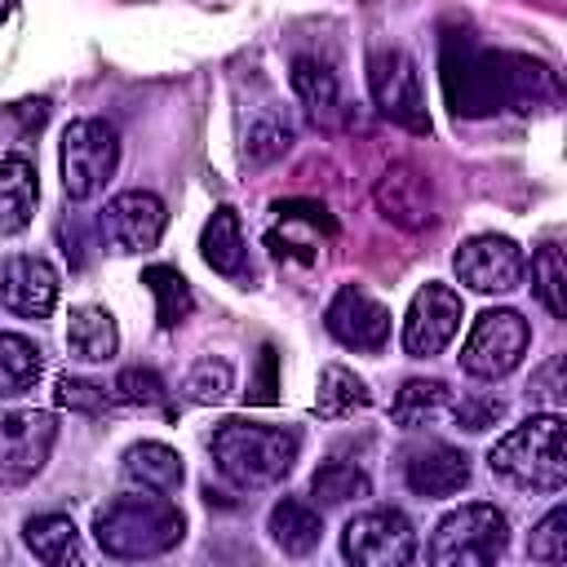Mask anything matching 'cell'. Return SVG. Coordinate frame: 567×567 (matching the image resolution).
<instances>
[{"label": "cell", "mask_w": 567, "mask_h": 567, "mask_svg": "<svg viewBox=\"0 0 567 567\" xmlns=\"http://www.w3.org/2000/svg\"><path fill=\"white\" fill-rule=\"evenodd\" d=\"M447 403H452V390L443 385V381H425V377H412V381H403L399 385V394H394V403H390V421L399 425V430H421V425H434L443 412H447Z\"/></svg>", "instance_id": "26"}, {"label": "cell", "mask_w": 567, "mask_h": 567, "mask_svg": "<svg viewBox=\"0 0 567 567\" xmlns=\"http://www.w3.org/2000/svg\"><path fill=\"white\" fill-rule=\"evenodd\" d=\"M66 350L80 363H106L120 350V328L106 306H75L66 323Z\"/></svg>", "instance_id": "24"}, {"label": "cell", "mask_w": 567, "mask_h": 567, "mask_svg": "<svg viewBox=\"0 0 567 567\" xmlns=\"http://www.w3.org/2000/svg\"><path fill=\"white\" fill-rule=\"evenodd\" d=\"M199 252H204L208 270H217L221 279H235V284H248V279H252L248 248H244V226H239V213H235V208L221 204V208L204 221Z\"/></svg>", "instance_id": "19"}, {"label": "cell", "mask_w": 567, "mask_h": 567, "mask_svg": "<svg viewBox=\"0 0 567 567\" xmlns=\"http://www.w3.org/2000/svg\"><path fill=\"white\" fill-rule=\"evenodd\" d=\"M22 540H27V549H31L40 563H49V567H80V563H84L80 527H75L66 514H35V518H27Z\"/></svg>", "instance_id": "23"}, {"label": "cell", "mask_w": 567, "mask_h": 567, "mask_svg": "<svg viewBox=\"0 0 567 567\" xmlns=\"http://www.w3.org/2000/svg\"><path fill=\"white\" fill-rule=\"evenodd\" d=\"M58 270L35 252H18L0 270V301L22 319H49L58 306Z\"/></svg>", "instance_id": "16"}, {"label": "cell", "mask_w": 567, "mask_h": 567, "mask_svg": "<svg viewBox=\"0 0 567 567\" xmlns=\"http://www.w3.org/2000/svg\"><path fill=\"white\" fill-rule=\"evenodd\" d=\"M487 470L518 492H558L567 483V425L563 412H536L487 452Z\"/></svg>", "instance_id": "4"}, {"label": "cell", "mask_w": 567, "mask_h": 567, "mask_svg": "<svg viewBox=\"0 0 567 567\" xmlns=\"http://www.w3.org/2000/svg\"><path fill=\"white\" fill-rule=\"evenodd\" d=\"M509 545V518L487 505L470 501L439 518L430 536V563L434 567H492Z\"/></svg>", "instance_id": "5"}, {"label": "cell", "mask_w": 567, "mask_h": 567, "mask_svg": "<svg viewBox=\"0 0 567 567\" xmlns=\"http://www.w3.org/2000/svg\"><path fill=\"white\" fill-rule=\"evenodd\" d=\"M186 536V518L182 509L164 496V492H124L111 496L97 514H93V540L106 558L120 563H142V558H159L168 549H177Z\"/></svg>", "instance_id": "2"}, {"label": "cell", "mask_w": 567, "mask_h": 567, "mask_svg": "<svg viewBox=\"0 0 567 567\" xmlns=\"http://www.w3.org/2000/svg\"><path fill=\"white\" fill-rule=\"evenodd\" d=\"M310 496H315L319 509L350 505V501L372 496V478H368V470H363L359 461H341V456H332V461H323V465L310 474Z\"/></svg>", "instance_id": "28"}, {"label": "cell", "mask_w": 567, "mask_h": 567, "mask_svg": "<svg viewBox=\"0 0 567 567\" xmlns=\"http://www.w3.org/2000/svg\"><path fill=\"white\" fill-rule=\"evenodd\" d=\"M292 93L301 97V106L310 111L315 124H332L341 111V84L337 75L319 62V58H292Z\"/></svg>", "instance_id": "25"}, {"label": "cell", "mask_w": 567, "mask_h": 567, "mask_svg": "<svg viewBox=\"0 0 567 567\" xmlns=\"http://www.w3.org/2000/svg\"><path fill=\"white\" fill-rule=\"evenodd\" d=\"M461 328V297L447 284H425L403 315V350L412 359H434Z\"/></svg>", "instance_id": "13"}, {"label": "cell", "mask_w": 567, "mask_h": 567, "mask_svg": "<svg viewBox=\"0 0 567 567\" xmlns=\"http://www.w3.org/2000/svg\"><path fill=\"white\" fill-rule=\"evenodd\" d=\"M443 93L452 115L483 120L501 111H536L558 97V80L545 62L505 49H478L461 35L443 44Z\"/></svg>", "instance_id": "1"}, {"label": "cell", "mask_w": 567, "mask_h": 567, "mask_svg": "<svg viewBox=\"0 0 567 567\" xmlns=\"http://www.w3.org/2000/svg\"><path fill=\"white\" fill-rule=\"evenodd\" d=\"M288 146H292V124L279 111H261L257 120H248V128H244V164L266 168L279 155H288Z\"/></svg>", "instance_id": "31"}, {"label": "cell", "mask_w": 567, "mask_h": 567, "mask_svg": "<svg viewBox=\"0 0 567 567\" xmlns=\"http://www.w3.org/2000/svg\"><path fill=\"white\" fill-rule=\"evenodd\" d=\"M252 403H275V350L266 346L261 350V372H257V385L248 390Z\"/></svg>", "instance_id": "38"}, {"label": "cell", "mask_w": 567, "mask_h": 567, "mask_svg": "<svg viewBox=\"0 0 567 567\" xmlns=\"http://www.w3.org/2000/svg\"><path fill=\"white\" fill-rule=\"evenodd\" d=\"M323 328L332 332V341H341L346 350H368L377 354L390 341V306L381 297H372L359 284H341L323 310Z\"/></svg>", "instance_id": "12"}, {"label": "cell", "mask_w": 567, "mask_h": 567, "mask_svg": "<svg viewBox=\"0 0 567 567\" xmlns=\"http://www.w3.org/2000/svg\"><path fill=\"white\" fill-rule=\"evenodd\" d=\"M275 213H279V221L270 226V235H266V244H270V252L275 257H301V261H315L319 252V235L328 239L337 226H332V217H328V208L323 204H310V199H288V204H275Z\"/></svg>", "instance_id": "17"}, {"label": "cell", "mask_w": 567, "mask_h": 567, "mask_svg": "<svg viewBox=\"0 0 567 567\" xmlns=\"http://www.w3.org/2000/svg\"><path fill=\"white\" fill-rule=\"evenodd\" d=\"M58 399L66 403V408H84V412H106L111 408V394L102 390V385H93V381H58Z\"/></svg>", "instance_id": "37"}, {"label": "cell", "mask_w": 567, "mask_h": 567, "mask_svg": "<svg viewBox=\"0 0 567 567\" xmlns=\"http://www.w3.org/2000/svg\"><path fill=\"white\" fill-rule=\"evenodd\" d=\"M58 159H62V190H66V199L84 204V199L102 195L106 182L115 177V168H120V133L106 120H93V115L71 120L62 128Z\"/></svg>", "instance_id": "6"}, {"label": "cell", "mask_w": 567, "mask_h": 567, "mask_svg": "<svg viewBox=\"0 0 567 567\" xmlns=\"http://www.w3.org/2000/svg\"><path fill=\"white\" fill-rule=\"evenodd\" d=\"M447 412H452V421H456L461 430L483 434V430H492V425L505 416V399H501V394H461V399L447 403Z\"/></svg>", "instance_id": "36"}, {"label": "cell", "mask_w": 567, "mask_h": 567, "mask_svg": "<svg viewBox=\"0 0 567 567\" xmlns=\"http://www.w3.org/2000/svg\"><path fill=\"white\" fill-rule=\"evenodd\" d=\"M208 452H213L217 474L230 487L261 492V487H275L292 474V465L301 456V434L292 425H261V421L230 416L213 430Z\"/></svg>", "instance_id": "3"}, {"label": "cell", "mask_w": 567, "mask_h": 567, "mask_svg": "<svg viewBox=\"0 0 567 567\" xmlns=\"http://www.w3.org/2000/svg\"><path fill=\"white\" fill-rule=\"evenodd\" d=\"M53 443H58L53 412L40 408L0 412V487H27L44 470Z\"/></svg>", "instance_id": "10"}, {"label": "cell", "mask_w": 567, "mask_h": 567, "mask_svg": "<svg viewBox=\"0 0 567 567\" xmlns=\"http://www.w3.org/2000/svg\"><path fill=\"white\" fill-rule=\"evenodd\" d=\"M142 284H146V292L155 297V319H159V328H177V323L190 319L195 297H190V284L182 279L177 266H146V270H142Z\"/></svg>", "instance_id": "30"}, {"label": "cell", "mask_w": 567, "mask_h": 567, "mask_svg": "<svg viewBox=\"0 0 567 567\" xmlns=\"http://www.w3.org/2000/svg\"><path fill=\"white\" fill-rule=\"evenodd\" d=\"M35 199H40V186H35L31 159L27 155H4L0 159V239H13L31 226Z\"/></svg>", "instance_id": "21"}, {"label": "cell", "mask_w": 567, "mask_h": 567, "mask_svg": "<svg viewBox=\"0 0 567 567\" xmlns=\"http://www.w3.org/2000/svg\"><path fill=\"white\" fill-rule=\"evenodd\" d=\"M40 346L22 332H0V399H18L40 381Z\"/></svg>", "instance_id": "29"}, {"label": "cell", "mask_w": 567, "mask_h": 567, "mask_svg": "<svg viewBox=\"0 0 567 567\" xmlns=\"http://www.w3.org/2000/svg\"><path fill=\"white\" fill-rule=\"evenodd\" d=\"M368 403H372V394H368V381H363V377H354L346 363H328V368L319 372L315 412H319L323 421H346V416L363 412Z\"/></svg>", "instance_id": "27"}, {"label": "cell", "mask_w": 567, "mask_h": 567, "mask_svg": "<svg viewBox=\"0 0 567 567\" xmlns=\"http://www.w3.org/2000/svg\"><path fill=\"white\" fill-rule=\"evenodd\" d=\"M532 292L540 297V306L554 319L567 315V266H563L558 244H540L536 248V257H532Z\"/></svg>", "instance_id": "32"}, {"label": "cell", "mask_w": 567, "mask_h": 567, "mask_svg": "<svg viewBox=\"0 0 567 567\" xmlns=\"http://www.w3.org/2000/svg\"><path fill=\"white\" fill-rule=\"evenodd\" d=\"M266 532H270V540H275L288 558H306V554H315L319 540H323V514H319V505H310V501H301V496H284V501L270 509Z\"/></svg>", "instance_id": "22"}, {"label": "cell", "mask_w": 567, "mask_h": 567, "mask_svg": "<svg viewBox=\"0 0 567 567\" xmlns=\"http://www.w3.org/2000/svg\"><path fill=\"white\" fill-rule=\"evenodd\" d=\"M164 199L155 190H120L102 208V235L115 244V252H151L164 235Z\"/></svg>", "instance_id": "14"}, {"label": "cell", "mask_w": 567, "mask_h": 567, "mask_svg": "<svg viewBox=\"0 0 567 567\" xmlns=\"http://www.w3.org/2000/svg\"><path fill=\"white\" fill-rule=\"evenodd\" d=\"M182 390H186V399H190V403L213 408V403H221V399L235 390V368H230L226 359H217V354H204V359H195V363H190V372H186Z\"/></svg>", "instance_id": "33"}, {"label": "cell", "mask_w": 567, "mask_h": 567, "mask_svg": "<svg viewBox=\"0 0 567 567\" xmlns=\"http://www.w3.org/2000/svg\"><path fill=\"white\" fill-rule=\"evenodd\" d=\"M377 204L381 213L403 226V230H421L434 221V195H430V177L412 164H394L385 168V177L377 182Z\"/></svg>", "instance_id": "18"}, {"label": "cell", "mask_w": 567, "mask_h": 567, "mask_svg": "<svg viewBox=\"0 0 567 567\" xmlns=\"http://www.w3.org/2000/svg\"><path fill=\"white\" fill-rule=\"evenodd\" d=\"M403 483L425 501L456 496L470 483V456L443 439H425L403 452Z\"/></svg>", "instance_id": "15"}, {"label": "cell", "mask_w": 567, "mask_h": 567, "mask_svg": "<svg viewBox=\"0 0 567 567\" xmlns=\"http://www.w3.org/2000/svg\"><path fill=\"white\" fill-rule=\"evenodd\" d=\"M527 554L540 558V563H567V505H554V509L532 527Z\"/></svg>", "instance_id": "35"}, {"label": "cell", "mask_w": 567, "mask_h": 567, "mask_svg": "<svg viewBox=\"0 0 567 567\" xmlns=\"http://www.w3.org/2000/svg\"><path fill=\"white\" fill-rule=\"evenodd\" d=\"M341 554L354 567H408L416 558V527L403 509H363L341 527Z\"/></svg>", "instance_id": "9"}, {"label": "cell", "mask_w": 567, "mask_h": 567, "mask_svg": "<svg viewBox=\"0 0 567 567\" xmlns=\"http://www.w3.org/2000/svg\"><path fill=\"white\" fill-rule=\"evenodd\" d=\"M120 474H124V483H133V487H142V492H164V496H173V492L182 487V478H186V465H182V456H177L168 443L142 439V443L124 447Z\"/></svg>", "instance_id": "20"}, {"label": "cell", "mask_w": 567, "mask_h": 567, "mask_svg": "<svg viewBox=\"0 0 567 567\" xmlns=\"http://www.w3.org/2000/svg\"><path fill=\"white\" fill-rule=\"evenodd\" d=\"M111 399L137 403V408H159V403H168V385L155 368H124L111 385Z\"/></svg>", "instance_id": "34"}, {"label": "cell", "mask_w": 567, "mask_h": 567, "mask_svg": "<svg viewBox=\"0 0 567 567\" xmlns=\"http://www.w3.org/2000/svg\"><path fill=\"white\" fill-rule=\"evenodd\" d=\"M527 346H532V323L518 310L496 306L474 319V328L461 346V368L478 381H501L523 363Z\"/></svg>", "instance_id": "7"}, {"label": "cell", "mask_w": 567, "mask_h": 567, "mask_svg": "<svg viewBox=\"0 0 567 567\" xmlns=\"http://www.w3.org/2000/svg\"><path fill=\"white\" fill-rule=\"evenodd\" d=\"M368 93L372 106L408 128V133H430V111H425V89H421V71L412 62V53L403 49H372L368 53Z\"/></svg>", "instance_id": "8"}, {"label": "cell", "mask_w": 567, "mask_h": 567, "mask_svg": "<svg viewBox=\"0 0 567 567\" xmlns=\"http://www.w3.org/2000/svg\"><path fill=\"white\" fill-rule=\"evenodd\" d=\"M452 270L456 279L470 288V292H483V297H496V292H514L523 284V248L509 239V235H470L456 257H452Z\"/></svg>", "instance_id": "11"}]
</instances>
